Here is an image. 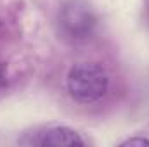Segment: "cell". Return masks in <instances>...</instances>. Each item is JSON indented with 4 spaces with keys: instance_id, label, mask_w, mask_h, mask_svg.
<instances>
[{
    "instance_id": "cell-4",
    "label": "cell",
    "mask_w": 149,
    "mask_h": 147,
    "mask_svg": "<svg viewBox=\"0 0 149 147\" xmlns=\"http://www.w3.org/2000/svg\"><path fill=\"white\" fill-rule=\"evenodd\" d=\"M121 147H144V146H149V139L146 137H130L127 140H123Z\"/></svg>"
},
{
    "instance_id": "cell-3",
    "label": "cell",
    "mask_w": 149,
    "mask_h": 147,
    "mask_svg": "<svg viewBox=\"0 0 149 147\" xmlns=\"http://www.w3.org/2000/svg\"><path fill=\"white\" fill-rule=\"evenodd\" d=\"M28 144H35V146H43V147H63V146H83L85 140L81 139V135L64 125H54L49 126L45 130H42L37 133V137L33 140H30Z\"/></svg>"
},
{
    "instance_id": "cell-1",
    "label": "cell",
    "mask_w": 149,
    "mask_h": 147,
    "mask_svg": "<svg viewBox=\"0 0 149 147\" xmlns=\"http://www.w3.org/2000/svg\"><path fill=\"white\" fill-rule=\"evenodd\" d=\"M70 97L78 104H95L109 90V74L97 62H76L66 76Z\"/></svg>"
},
{
    "instance_id": "cell-2",
    "label": "cell",
    "mask_w": 149,
    "mask_h": 147,
    "mask_svg": "<svg viewBox=\"0 0 149 147\" xmlns=\"http://www.w3.org/2000/svg\"><path fill=\"white\" fill-rule=\"evenodd\" d=\"M97 14L88 0H64L59 9V33L68 42H85L97 28Z\"/></svg>"
},
{
    "instance_id": "cell-5",
    "label": "cell",
    "mask_w": 149,
    "mask_h": 147,
    "mask_svg": "<svg viewBox=\"0 0 149 147\" xmlns=\"http://www.w3.org/2000/svg\"><path fill=\"white\" fill-rule=\"evenodd\" d=\"M3 87H5V73H3V68L0 66V92L3 90Z\"/></svg>"
}]
</instances>
